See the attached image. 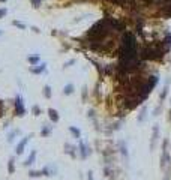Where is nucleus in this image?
Listing matches in <instances>:
<instances>
[{
	"label": "nucleus",
	"mask_w": 171,
	"mask_h": 180,
	"mask_svg": "<svg viewBox=\"0 0 171 180\" xmlns=\"http://www.w3.org/2000/svg\"><path fill=\"white\" fill-rule=\"evenodd\" d=\"M45 95L50 96V87H45Z\"/></svg>",
	"instance_id": "ddd939ff"
},
{
	"label": "nucleus",
	"mask_w": 171,
	"mask_h": 180,
	"mask_svg": "<svg viewBox=\"0 0 171 180\" xmlns=\"http://www.w3.org/2000/svg\"><path fill=\"white\" fill-rule=\"evenodd\" d=\"M0 2H6V0H0Z\"/></svg>",
	"instance_id": "2eb2a0df"
},
{
	"label": "nucleus",
	"mask_w": 171,
	"mask_h": 180,
	"mask_svg": "<svg viewBox=\"0 0 171 180\" xmlns=\"http://www.w3.org/2000/svg\"><path fill=\"white\" fill-rule=\"evenodd\" d=\"M158 132H159V129H158V125L153 128V138H152V149H155V146H156V140H158Z\"/></svg>",
	"instance_id": "20e7f679"
},
{
	"label": "nucleus",
	"mask_w": 171,
	"mask_h": 180,
	"mask_svg": "<svg viewBox=\"0 0 171 180\" xmlns=\"http://www.w3.org/2000/svg\"><path fill=\"white\" fill-rule=\"evenodd\" d=\"M69 131H71V132H72L77 138H80V135H81V134H80V131H78V129H75L74 126H71V128H69Z\"/></svg>",
	"instance_id": "1a4fd4ad"
},
{
	"label": "nucleus",
	"mask_w": 171,
	"mask_h": 180,
	"mask_svg": "<svg viewBox=\"0 0 171 180\" xmlns=\"http://www.w3.org/2000/svg\"><path fill=\"white\" fill-rule=\"evenodd\" d=\"M80 152H81V158H83V159H86V158L89 156V152H87V147H86L84 144H81V146H80Z\"/></svg>",
	"instance_id": "0eeeda50"
},
{
	"label": "nucleus",
	"mask_w": 171,
	"mask_h": 180,
	"mask_svg": "<svg viewBox=\"0 0 171 180\" xmlns=\"http://www.w3.org/2000/svg\"><path fill=\"white\" fill-rule=\"evenodd\" d=\"M6 14V9H0V17H3Z\"/></svg>",
	"instance_id": "f8f14e48"
},
{
	"label": "nucleus",
	"mask_w": 171,
	"mask_h": 180,
	"mask_svg": "<svg viewBox=\"0 0 171 180\" xmlns=\"http://www.w3.org/2000/svg\"><path fill=\"white\" fill-rule=\"evenodd\" d=\"M8 171H9V174H14V171H15V164H14V158H11V159H9V164H8Z\"/></svg>",
	"instance_id": "423d86ee"
},
{
	"label": "nucleus",
	"mask_w": 171,
	"mask_h": 180,
	"mask_svg": "<svg viewBox=\"0 0 171 180\" xmlns=\"http://www.w3.org/2000/svg\"><path fill=\"white\" fill-rule=\"evenodd\" d=\"M17 114L18 116H24V107H23L21 98H17Z\"/></svg>",
	"instance_id": "f03ea898"
},
{
	"label": "nucleus",
	"mask_w": 171,
	"mask_h": 180,
	"mask_svg": "<svg viewBox=\"0 0 171 180\" xmlns=\"http://www.w3.org/2000/svg\"><path fill=\"white\" fill-rule=\"evenodd\" d=\"M50 134V128H42V135H48Z\"/></svg>",
	"instance_id": "9d476101"
},
{
	"label": "nucleus",
	"mask_w": 171,
	"mask_h": 180,
	"mask_svg": "<svg viewBox=\"0 0 171 180\" xmlns=\"http://www.w3.org/2000/svg\"><path fill=\"white\" fill-rule=\"evenodd\" d=\"M35 159H36V150H33V152L30 153V156H29V158L26 159V162H24V165H26V167L32 165V164L35 162Z\"/></svg>",
	"instance_id": "7ed1b4c3"
},
{
	"label": "nucleus",
	"mask_w": 171,
	"mask_h": 180,
	"mask_svg": "<svg viewBox=\"0 0 171 180\" xmlns=\"http://www.w3.org/2000/svg\"><path fill=\"white\" fill-rule=\"evenodd\" d=\"M29 138H30V137L23 138V140H21V143L17 146V150H15V152H17V155H21V153L24 152V147H26V144H27V141H29Z\"/></svg>",
	"instance_id": "f257e3e1"
},
{
	"label": "nucleus",
	"mask_w": 171,
	"mask_h": 180,
	"mask_svg": "<svg viewBox=\"0 0 171 180\" xmlns=\"http://www.w3.org/2000/svg\"><path fill=\"white\" fill-rule=\"evenodd\" d=\"M89 180H93V176H92V171L89 173Z\"/></svg>",
	"instance_id": "4468645a"
},
{
	"label": "nucleus",
	"mask_w": 171,
	"mask_h": 180,
	"mask_svg": "<svg viewBox=\"0 0 171 180\" xmlns=\"http://www.w3.org/2000/svg\"><path fill=\"white\" fill-rule=\"evenodd\" d=\"M0 33H2V32H0Z\"/></svg>",
	"instance_id": "dca6fc26"
},
{
	"label": "nucleus",
	"mask_w": 171,
	"mask_h": 180,
	"mask_svg": "<svg viewBox=\"0 0 171 180\" xmlns=\"http://www.w3.org/2000/svg\"><path fill=\"white\" fill-rule=\"evenodd\" d=\"M29 176H30V177H39V176H42V171H41V170H39V171L30 170V171H29Z\"/></svg>",
	"instance_id": "6e6552de"
},
{
	"label": "nucleus",
	"mask_w": 171,
	"mask_h": 180,
	"mask_svg": "<svg viewBox=\"0 0 171 180\" xmlns=\"http://www.w3.org/2000/svg\"><path fill=\"white\" fill-rule=\"evenodd\" d=\"M71 92H72V86H69V87L65 89V93H71Z\"/></svg>",
	"instance_id": "9b49d317"
},
{
	"label": "nucleus",
	"mask_w": 171,
	"mask_h": 180,
	"mask_svg": "<svg viewBox=\"0 0 171 180\" xmlns=\"http://www.w3.org/2000/svg\"><path fill=\"white\" fill-rule=\"evenodd\" d=\"M48 113H50V117H51L53 122H57V120H59V113H57L56 110L50 108V110H48Z\"/></svg>",
	"instance_id": "39448f33"
}]
</instances>
